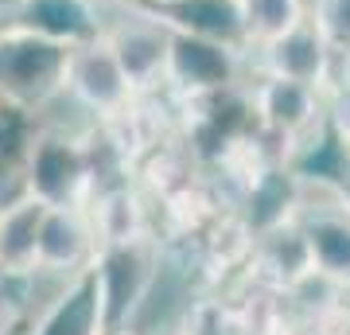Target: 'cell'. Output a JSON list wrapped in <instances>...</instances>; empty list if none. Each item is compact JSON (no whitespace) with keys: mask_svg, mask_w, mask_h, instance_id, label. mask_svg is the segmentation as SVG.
Instances as JSON below:
<instances>
[{"mask_svg":"<svg viewBox=\"0 0 350 335\" xmlns=\"http://www.w3.org/2000/svg\"><path fill=\"white\" fill-rule=\"evenodd\" d=\"M70 47L24 24L0 27V101L16 113H36L66 94Z\"/></svg>","mask_w":350,"mask_h":335,"instance_id":"obj_1","label":"cell"},{"mask_svg":"<svg viewBox=\"0 0 350 335\" xmlns=\"http://www.w3.org/2000/svg\"><path fill=\"white\" fill-rule=\"evenodd\" d=\"M20 184L27 195H36L47 207H86L90 195L98 191L94 152L59 129L36 133L27 140Z\"/></svg>","mask_w":350,"mask_h":335,"instance_id":"obj_2","label":"cell"},{"mask_svg":"<svg viewBox=\"0 0 350 335\" xmlns=\"http://www.w3.org/2000/svg\"><path fill=\"white\" fill-rule=\"evenodd\" d=\"M250 110H253V121L280 133L296 152L308 149V137L319 133L327 121L323 90L308 86V82H292V78H276V75H265L253 86Z\"/></svg>","mask_w":350,"mask_h":335,"instance_id":"obj_3","label":"cell"},{"mask_svg":"<svg viewBox=\"0 0 350 335\" xmlns=\"http://www.w3.org/2000/svg\"><path fill=\"white\" fill-rule=\"evenodd\" d=\"M241 55H245V51L222 47V43L195 39V36H172V32H167L163 86H172L183 101L230 90V86H238Z\"/></svg>","mask_w":350,"mask_h":335,"instance_id":"obj_4","label":"cell"},{"mask_svg":"<svg viewBox=\"0 0 350 335\" xmlns=\"http://www.w3.org/2000/svg\"><path fill=\"white\" fill-rule=\"evenodd\" d=\"M125 8L156 20L172 36H195L234 51H250L241 0H129Z\"/></svg>","mask_w":350,"mask_h":335,"instance_id":"obj_5","label":"cell"},{"mask_svg":"<svg viewBox=\"0 0 350 335\" xmlns=\"http://www.w3.org/2000/svg\"><path fill=\"white\" fill-rule=\"evenodd\" d=\"M105 47L113 51V59L121 66L125 82L133 86V94H152L156 86H163V62H167V32L156 20L125 8V16L117 24L101 27Z\"/></svg>","mask_w":350,"mask_h":335,"instance_id":"obj_6","label":"cell"},{"mask_svg":"<svg viewBox=\"0 0 350 335\" xmlns=\"http://www.w3.org/2000/svg\"><path fill=\"white\" fill-rule=\"evenodd\" d=\"M66 94H70L78 106H86L90 113H98V117H113V113H121L129 101L137 98L101 36L90 39V43L70 47Z\"/></svg>","mask_w":350,"mask_h":335,"instance_id":"obj_7","label":"cell"},{"mask_svg":"<svg viewBox=\"0 0 350 335\" xmlns=\"http://www.w3.org/2000/svg\"><path fill=\"white\" fill-rule=\"evenodd\" d=\"M98 253V234L86 207H47L36 242V273L75 277Z\"/></svg>","mask_w":350,"mask_h":335,"instance_id":"obj_8","label":"cell"},{"mask_svg":"<svg viewBox=\"0 0 350 335\" xmlns=\"http://www.w3.org/2000/svg\"><path fill=\"white\" fill-rule=\"evenodd\" d=\"M257 51V62H261L265 75L276 78H292V82H308V86H319L327 94L331 78H335V51L327 47V39L315 32L312 20L296 24L292 32L269 39Z\"/></svg>","mask_w":350,"mask_h":335,"instance_id":"obj_9","label":"cell"},{"mask_svg":"<svg viewBox=\"0 0 350 335\" xmlns=\"http://www.w3.org/2000/svg\"><path fill=\"white\" fill-rule=\"evenodd\" d=\"M109 320H105V297H101L98 269L90 261L86 269H78L75 277H66L63 293L47 300V308L36 316L31 335H105Z\"/></svg>","mask_w":350,"mask_h":335,"instance_id":"obj_10","label":"cell"},{"mask_svg":"<svg viewBox=\"0 0 350 335\" xmlns=\"http://www.w3.org/2000/svg\"><path fill=\"white\" fill-rule=\"evenodd\" d=\"M47 203L20 191L0 203V277H36V242Z\"/></svg>","mask_w":350,"mask_h":335,"instance_id":"obj_11","label":"cell"},{"mask_svg":"<svg viewBox=\"0 0 350 335\" xmlns=\"http://www.w3.org/2000/svg\"><path fill=\"white\" fill-rule=\"evenodd\" d=\"M16 24L47 39H59L66 47H78V43L98 39L105 20L98 16V0H27Z\"/></svg>","mask_w":350,"mask_h":335,"instance_id":"obj_12","label":"cell"},{"mask_svg":"<svg viewBox=\"0 0 350 335\" xmlns=\"http://www.w3.org/2000/svg\"><path fill=\"white\" fill-rule=\"evenodd\" d=\"M86 214L94 223V234H98V249L101 246H121V242H133V238L148 234V211L133 187H105V191H94L86 203Z\"/></svg>","mask_w":350,"mask_h":335,"instance_id":"obj_13","label":"cell"},{"mask_svg":"<svg viewBox=\"0 0 350 335\" xmlns=\"http://www.w3.org/2000/svg\"><path fill=\"white\" fill-rule=\"evenodd\" d=\"M241 20L250 47H261L308 20V0H241Z\"/></svg>","mask_w":350,"mask_h":335,"instance_id":"obj_14","label":"cell"},{"mask_svg":"<svg viewBox=\"0 0 350 335\" xmlns=\"http://www.w3.org/2000/svg\"><path fill=\"white\" fill-rule=\"evenodd\" d=\"M183 335H245L241 332V312L230 300H199L183 320Z\"/></svg>","mask_w":350,"mask_h":335,"instance_id":"obj_15","label":"cell"},{"mask_svg":"<svg viewBox=\"0 0 350 335\" xmlns=\"http://www.w3.org/2000/svg\"><path fill=\"white\" fill-rule=\"evenodd\" d=\"M308 20L315 24V32L327 39V47L335 55L350 51V0H315Z\"/></svg>","mask_w":350,"mask_h":335,"instance_id":"obj_16","label":"cell"},{"mask_svg":"<svg viewBox=\"0 0 350 335\" xmlns=\"http://www.w3.org/2000/svg\"><path fill=\"white\" fill-rule=\"evenodd\" d=\"M16 281L27 277H0V335H12L24 320V297L16 293Z\"/></svg>","mask_w":350,"mask_h":335,"instance_id":"obj_17","label":"cell"},{"mask_svg":"<svg viewBox=\"0 0 350 335\" xmlns=\"http://www.w3.org/2000/svg\"><path fill=\"white\" fill-rule=\"evenodd\" d=\"M331 101H327V121L338 133L342 145H350V86H327Z\"/></svg>","mask_w":350,"mask_h":335,"instance_id":"obj_18","label":"cell"},{"mask_svg":"<svg viewBox=\"0 0 350 335\" xmlns=\"http://www.w3.org/2000/svg\"><path fill=\"white\" fill-rule=\"evenodd\" d=\"M331 86H350V51L335 55V78H331Z\"/></svg>","mask_w":350,"mask_h":335,"instance_id":"obj_19","label":"cell"},{"mask_svg":"<svg viewBox=\"0 0 350 335\" xmlns=\"http://www.w3.org/2000/svg\"><path fill=\"white\" fill-rule=\"evenodd\" d=\"M27 0H0V27L4 24H16L20 20V12H24Z\"/></svg>","mask_w":350,"mask_h":335,"instance_id":"obj_20","label":"cell"},{"mask_svg":"<svg viewBox=\"0 0 350 335\" xmlns=\"http://www.w3.org/2000/svg\"><path fill=\"white\" fill-rule=\"evenodd\" d=\"M105 335H133V332H125V327H113V332H105Z\"/></svg>","mask_w":350,"mask_h":335,"instance_id":"obj_21","label":"cell"},{"mask_svg":"<svg viewBox=\"0 0 350 335\" xmlns=\"http://www.w3.org/2000/svg\"><path fill=\"white\" fill-rule=\"evenodd\" d=\"M98 4H129V0H98Z\"/></svg>","mask_w":350,"mask_h":335,"instance_id":"obj_22","label":"cell"},{"mask_svg":"<svg viewBox=\"0 0 350 335\" xmlns=\"http://www.w3.org/2000/svg\"><path fill=\"white\" fill-rule=\"evenodd\" d=\"M167 335H183V327H175V332H167Z\"/></svg>","mask_w":350,"mask_h":335,"instance_id":"obj_23","label":"cell"}]
</instances>
